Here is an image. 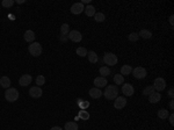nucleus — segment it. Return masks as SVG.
<instances>
[{
	"mask_svg": "<svg viewBox=\"0 0 174 130\" xmlns=\"http://www.w3.org/2000/svg\"><path fill=\"white\" fill-rule=\"evenodd\" d=\"M102 94L107 100H115L117 98V95H118V88H117L116 85H109V86L106 87Z\"/></svg>",
	"mask_w": 174,
	"mask_h": 130,
	"instance_id": "f257e3e1",
	"label": "nucleus"
},
{
	"mask_svg": "<svg viewBox=\"0 0 174 130\" xmlns=\"http://www.w3.org/2000/svg\"><path fill=\"white\" fill-rule=\"evenodd\" d=\"M5 99L8 102H15L19 99V92H17V89L13 88V87H9V88L6 89Z\"/></svg>",
	"mask_w": 174,
	"mask_h": 130,
	"instance_id": "f03ea898",
	"label": "nucleus"
},
{
	"mask_svg": "<svg viewBox=\"0 0 174 130\" xmlns=\"http://www.w3.org/2000/svg\"><path fill=\"white\" fill-rule=\"evenodd\" d=\"M42 51H43V49H42V45H41L38 42H34V43H31L28 47V52L31 56H34V57L41 56Z\"/></svg>",
	"mask_w": 174,
	"mask_h": 130,
	"instance_id": "7ed1b4c3",
	"label": "nucleus"
},
{
	"mask_svg": "<svg viewBox=\"0 0 174 130\" xmlns=\"http://www.w3.org/2000/svg\"><path fill=\"white\" fill-rule=\"evenodd\" d=\"M118 59H117V56L114 55L111 52H106L103 55V63L107 65H110V66H114V65L117 64Z\"/></svg>",
	"mask_w": 174,
	"mask_h": 130,
	"instance_id": "20e7f679",
	"label": "nucleus"
},
{
	"mask_svg": "<svg viewBox=\"0 0 174 130\" xmlns=\"http://www.w3.org/2000/svg\"><path fill=\"white\" fill-rule=\"evenodd\" d=\"M152 86H153L156 92H161V91L166 88V81H165L164 78H157V79H154Z\"/></svg>",
	"mask_w": 174,
	"mask_h": 130,
	"instance_id": "39448f33",
	"label": "nucleus"
},
{
	"mask_svg": "<svg viewBox=\"0 0 174 130\" xmlns=\"http://www.w3.org/2000/svg\"><path fill=\"white\" fill-rule=\"evenodd\" d=\"M131 73H132V76L136 78V79H144V78L146 77V74H147L146 70H145L144 67H140V66L133 69Z\"/></svg>",
	"mask_w": 174,
	"mask_h": 130,
	"instance_id": "423d86ee",
	"label": "nucleus"
},
{
	"mask_svg": "<svg viewBox=\"0 0 174 130\" xmlns=\"http://www.w3.org/2000/svg\"><path fill=\"white\" fill-rule=\"evenodd\" d=\"M67 38H69L70 41L78 43V42H80L81 40H82V35H81L78 30H71L69 33V35H67Z\"/></svg>",
	"mask_w": 174,
	"mask_h": 130,
	"instance_id": "0eeeda50",
	"label": "nucleus"
},
{
	"mask_svg": "<svg viewBox=\"0 0 174 130\" xmlns=\"http://www.w3.org/2000/svg\"><path fill=\"white\" fill-rule=\"evenodd\" d=\"M84 9H85V7H84V5L81 2H75V4H73L71 6V13L74 14V15L81 14V13L84 12Z\"/></svg>",
	"mask_w": 174,
	"mask_h": 130,
	"instance_id": "6e6552de",
	"label": "nucleus"
},
{
	"mask_svg": "<svg viewBox=\"0 0 174 130\" xmlns=\"http://www.w3.org/2000/svg\"><path fill=\"white\" fill-rule=\"evenodd\" d=\"M122 93L125 96H131L135 93V88L131 84H123L122 86Z\"/></svg>",
	"mask_w": 174,
	"mask_h": 130,
	"instance_id": "1a4fd4ad",
	"label": "nucleus"
},
{
	"mask_svg": "<svg viewBox=\"0 0 174 130\" xmlns=\"http://www.w3.org/2000/svg\"><path fill=\"white\" fill-rule=\"evenodd\" d=\"M43 94V91L41 89V87L38 86H34V87H30L29 89V95L31 96V98H35V99H37V98H41Z\"/></svg>",
	"mask_w": 174,
	"mask_h": 130,
	"instance_id": "9d476101",
	"label": "nucleus"
},
{
	"mask_svg": "<svg viewBox=\"0 0 174 130\" xmlns=\"http://www.w3.org/2000/svg\"><path fill=\"white\" fill-rule=\"evenodd\" d=\"M127 105V99L124 96H117L115 99V102H114V107L116 109H122L124 108Z\"/></svg>",
	"mask_w": 174,
	"mask_h": 130,
	"instance_id": "9b49d317",
	"label": "nucleus"
},
{
	"mask_svg": "<svg viewBox=\"0 0 174 130\" xmlns=\"http://www.w3.org/2000/svg\"><path fill=\"white\" fill-rule=\"evenodd\" d=\"M31 80H33V77L30 74H23L19 79V84H20V86L24 87V86H28L29 84L31 83Z\"/></svg>",
	"mask_w": 174,
	"mask_h": 130,
	"instance_id": "f8f14e48",
	"label": "nucleus"
},
{
	"mask_svg": "<svg viewBox=\"0 0 174 130\" xmlns=\"http://www.w3.org/2000/svg\"><path fill=\"white\" fill-rule=\"evenodd\" d=\"M94 85H95L96 88L106 87V86H107V79L104 77H96L94 79Z\"/></svg>",
	"mask_w": 174,
	"mask_h": 130,
	"instance_id": "ddd939ff",
	"label": "nucleus"
},
{
	"mask_svg": "<svg viewBox=\"0 0 174 130\" xmlns=\"http://www.w3.org/2000/svg\"><path fill=\"white\" fill-rule=\"evenodd\" d=\"M88 93H89V96L93 98V99H99V98H101V96H102V91H101L100 88H96V87L91 88Z\"/></svg>",
	"mask_w": 174,
	"mask_h": 130,
	"instance_id": "4468645a",
	"label": "nucleus"
},
{
	"mask_svg": "<svg viewBox=\"0 0 174 130\" xmlns=\"http://www.w3.org/2000/svg\"><path fill=\"white\" fill-rule=\"evenodd\" d=\"M23 38L26 42H29V43H34L35 41V33L33 30H27L23 35Z\"/></svg>",
	"mask_w": 174,
	"mask_h": 130,
	"instance_id": "2eb2a0df",
	"label": "nucleus"
},
{
	"mask_svg": "<svg viewBox=\"0 0 174 130\" xmlns=\"http://www.w3.org/2000/svg\"><path fill=\"white\" fill-rule=\"evenodd\" d=\"M161 99V94L159 93V92H154V93H152L151 95H149V101H150L151 103H157V102H159Z\"/></svg>",
	"mask_w": 174,
	"mask_h": 130,
	"instance_id": "dca6fc26",
	"label": "nucleus"
},
{
	"mask_svg": "<svg viewBox=\"0 0 174 130\" xmlns=\"http://www.w3.org/2000/svg\"><path fill=\"white\" fill-rule=\"evenodd\" d=\"M87 57H88V60H89L92 64L98 63V60H99L98 55H96V52H94L93 50H91V51H88V52H87Z\"/></svg>",
	"mask_w": 174,
	"mask_h": 130,
	"instance_id": "f3484780",
	"label": "nucleus"
},
{
	"mask_svg": "<svg viewBox=\"0 0 174 130\" xmlns=\"http://www.w3.org/2000/svg\"><path fill=\"white\" fill-rule=\"evenodd\" d=\"M0 86L4 87V88H9V86H11V79L8 77H6V76L1 77V79H0Z\"/></svg>",
	"mask_w": 174,
	"mask_h": 130,
	"instance_id": "a211bd4d",
	"label": "nucleus"
},
{
	"mask_svg": "<svg viewBox=\"0 0 174 130\" xmlns=\"http://www.w3.org/2000/svg\"><path fill=\"white\" fill-rule=\"evenodd\" d=\"M131 72H132L131 65H123L121 67V73L120 74H122V76H129Z\"/></svg>",
	"mask_w": 174,
	"mask_h": 130,
	"instance_id": "6ab92c4d",
	"label": "nucleus"
},
{
	"mask_svg": "<svg viewBox=\"0 0 174 130\" xmlns=\"http://www.w3.org/2000/svg\"><path fill=\"white\" fill-rule=\"evenodd\" d=\"M138 36H140V37H142V38H144V40H150L151 37H152V33L147 29H142L140 31H139Z\"/></svg>",
	"mask_w": 174,
	"mask_h": 130,
	"instance_id": "aec40b11",
	"label": "nucleus"
},
{
	"mask_svg": "<svg viewBox=\"0 0 174 130\" xmlns=\"http://www.w3.org/2000/svg\"><path fill=\"white\" fill-rule=\"evenodd\" d=\"M85 14H86L87 16H94V14H95V8H94V6H92V5H87L86 7H85Z\"/></svg>",
	"mask_w": 174,
	"mask_h": 130,
	"instance_id": "412c9836",
	"label": "nucleus"
},
{
	"mask_svg": "<svg viewBox=\"0 0 174 130\" xmlns=\"http://www.w3.org/2000/svg\"><path fill=\"white\" fill-rule=\"evenodd\" d=\"M70 33V27L67 23H63L62 24V27H60V36L62 37H66V35H69Z\"/></svg>",
	"mask_w": 174,
	"mask_h": 130,
	"instance_id": "4be33fe9",
	"label": "nucleus"
},
{
	"mask_svg": "<svg viewBox=\"0 0 174 130\" xmlns=\"http://www.w3.org/2000/svg\"><path fill=\"white\" fill-rule=\"evenodd\" d=\"M79 125L75 122H66L65 123V130H78Z\"/></svg>",
	"mask_w": 174,
	"mask_h": 130,
	"instance_id": "5701e85b",
	"label": "nucleus"
},
{
	"mask_svg": "<svg viewBox=\"0 0 174 130\" xmlns=\"http://www.w3.org/2000/svg\"><path fill=\"white\" fill-rule=\"evenodd\" d=\"M169 116V113L167 112V109H160L158 110V117L161 120H166Z\"/></svg>",
	"mask_w": 174,
	"mask_h": 130,
	"instance_id": "b1692460",
	"label": "nucleus"
},
{
	"mask_svg": "<svg viewBox=\"0 0 174 130\" xmlns=\"http://www.w3.org/2000/svg\"><path fill=\"white\" fill-rule=\"evenodd\" d=\"M100 74H101V77H107V76H109L110 74V69L108 66H102V67H100Z\"/></svg>",
	"mask_w": 174,
	"mask_h": 130,
	"instance_id": "393cba45",
	"label": "nucleus"
},
{
	"mask_svg": "<svg viewBox=\"0 0 174 130\" xmlns=\"http://www.w3.org/2000/svg\"><path fill=\"white\" fill-rule=\"evenodd\" d=\"M75 52H77V55L78 56H80V57H85V56H87V49L85 47H79L77 50H75Z\"/></svg>",
	"mask_w": 174,
	"mask_h": 130,
	"instance_id": "a878e982",
	"label": "nucleus"
},
{
	"mask_svg": "<svg viewBox=\"0 0 174 130\" xmlns=\"http://www.w3.org/2000/svg\"><path fill=\"white\" fill-rule=\"evenodd\" d=\"M94 20H95L96 22H103L104 20H106V16H104L103 13H101V12L95 13V14H94Z\"/></svg>",
	"mask_w": 174,
	"mask_h": 130,
	"instance_id": "bb28decb",
	"label": "nucleus"
},
{
	"mask_svg": "<svg viewBox=\"0 0 174 130\" xmlns=\"http://www.w3.org/2000/svg\"><path fill=\"white\" fill-rule=\"evenodd\" d=\"M114 83L116 84V85H121V84L124 83V77L122 76V74H115L114 76Z\"/></svg>",
	"mask_w": 174,
	"mask_h": 130,
	"instance_id": "cd10ccee",
	"label": "nucleus"
},
{
	"mask_svg": "<svg viewBox=\"0 0 174 130\" xmlns=\"http://www.w3.org/2000/svg\"><path fill=\"white\" fill-rule=\"evenodd\" d=\"M156 91H154V88H153V86H146L144 89H143V94L146 95V96H149V95H151L152 93H154Z\"/></svg>",
	"mask_w": 174,
	"mask_h": 130,
	"instance_id": "c85d7f7f",
	"label": "nucleus"
},
{
	"mask_svg": "<svg viewBox=\"0 0 174 130\" xmlns=\"http://www.w3.org/2000/svg\"><path fill=\"white\" fill-rule=\"evenodd\" d=\"M14 0H2L1 1V5H2V7H5V8H11L13 5H14Z\"/></svg>",
	"mask_w": 174,
	"mask_h": 130,
	"instance_id": "c756f323",
	"label": "nucleus"
},
{
	"mask_svg": "<svg viewBox=\"0 0 174 130\" xmlns=\"http://www.w3.org/2000/svg\"><path fill=\"white\" fill-rule=\"evenodd\" d=\"M36 84H37V86H38V87L42 86V85H44V84H45V77H44V76H42V74L37 76V77H36Z\"/></svg>",
	"mask_w": 174,
	"mask_h": 130,
	"instance_id": "7c9ffc66",
	"label": "nucleus"
},
{
	"mask_svg": "<svg viewBox=\"0 0 174 130\" xmlns=\"http://www.w3.org/2000/svg\"><path fill=\"white\" fill-rule=\"evenodd\" d=\"M138 38H139V36L137 33H131V34H129V36H128V40L130 42H136V41H138Z\"/></svg>",
	"mask_w": 174,
	"mask_h": 130,
	"instance_id": "2f4dec72",
	"label": "nucleus"
},
{
	"mask_svg": "<svg viewBox=\"0 0 174 130\" xmlns=\"http://www.w3.org/2000/svg\"><path fill=\"white\" fill-rule=\"evenodd\" d=\"M78 117H80V118H82L84 121H86V120L89 118V114H88L87 112H85V110H80V112H79V115H78Z\"/></svg>",
	"mask_w": 174,
	"mask_h": 130,
	"instance_id": "473e14b6",
	"label": "nucleus"
},
{
	"mask_svg": "<svg viewBox=\"0 0 174 130\" xmlns=\"http://www.w3.org/2000/svg\"><path fill=\"white\" fill-rule=\"evenodd\" d=\"M79 105H80L81 108H87V107L89 106V103H88V101H84V103H81V101L79 100Z\"/></svg>",
	"mask_w": 174,
	"mask_h": 130,
	"instance_id": "72a5a7b5",
	"label": "nucleus"
},
{
	"mask_svg": "<svg viewBox=\"0 0 174 130\" xmlns=\"http://www.w3.org/2000/svg\"><path fill=\"white\" fill-rule=\"evenodd\" d=\"M168 118H169V123H171V125H174V114H171V115L168 116Z\"/></svg>",
	"mask_w": 174,
	"mask_h": 130,
	"instance_id": "f704fd0d",
	"label": "nucleus"
},
{
	"mask_svg": "<svg viewBox=\"0 0 174 130\" xmlns=\"http://www.w3.org/2000/svg\"><path fill=\"white\" fill-rule=\"evenodd\" d=\"M168 96H169V98H172V99H173V96H174V93H173V88H169V91H168Z\"/></svg>",
	"mask_w": 174,
	"mask_h": 130,
	"instance_id": "c9c22d12",
	"label": "nucleus"
},
{
	"mask_svg": "<svg viewBox=\"0 0 174 130\" xmlns=\"http://www.w3.org/2000/svg\"><path fill=\"white\" fill-rule=\"evenodd\" d=\"M173 102H174L173 99L169 101V109H171V110H173V109H174V103H173Z\"/></svg>",
	"mask_w": 174,
	"mask_h": 130,
	"instance_id": "e433bc0d",
	"label": "nucleus"
},
{
	"mask_svg": "<svg viewBox=\"0 0 174 130\" xmlns=\"http://www.w3.org/2000/svg\"><path fill=\"white\" fill-rule=\"evenodd\" d=\"M173 19H174V16H173V15H171V16H169V23L172 24V26H173V24H174V21H173Z\"/></svg>",
	"mask_w": 174,
	"mask_h": 130,
	"instance_id": "4c0bfd02",
	"label": "nucleus"
},
{
	"mask_svg": "<svg viewBox=\"0 0 174 130\" xmlns=\"http://www.w3.org/2000/svg\"><path fill=\"white\" fill-rule=\"evenodd\" d=\"M50 130H63V129H62L60 127H52V128H51Z\"/></svg>",
	"mask_w": 174,
	"mask_h": 130,
	"instance_id": "58836bf2",
	"label": "nucleus"
},
{
	"mask_svg": "<svg viewBox=\"0 0 174 130\" xmlns=\"http://www.w3.org/2000/svg\"><path fill=\"white\" fill-rule=\"evenodd\" d=\"M16 2L17 4H24V1H23V0H21V1H19V0H17Z\"/></svg>",
	"mask_w": 174,
	"mask_h": 130,
	"instance_id": "ea45409f",
	"label": "nucleus"
}]
</instances>
